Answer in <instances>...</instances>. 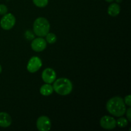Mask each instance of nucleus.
<instances>
[{
  "label": "nucleus",
  "instance_id": "nucleus-1",
  "mask_svg": "<svg viewBox=\"0 0 131 131\" xmlns=\"http://www.w3.org/2000/svg\"><path fill=\"white\" fill-rule=\"evenodd\" d=\"M106 109L111 115L120 117L126 112V106L124 99L120 97L110 99L106 104Z\"/></svg>",
  "mask_w": 131,
  "mask_h": 131
},
{
  "label": "nucleus",
  "instance_id": "nucleus-2",
  "mask_svg": "<svg viewBox=\"0 0 131 131\" xmlns=\"http://www.w3.org/2000/svg\"><path fill=\"white\" fill-rule=\"evenodd\" d=\"M53 83V90L60 95H67L72 91V83L67 78H59L55 80Z\"/></svg>",
  "mask_w": 131,
  "mask_h": 131
},
{
  "label": "nucleus",
  "instance_id": "nucleus-3",
  "mask_svg": "<svg viewBox=\"0 0 131 131\" xmlns=\"http://www.w3.org/2000/svg\"><path fill=\"white\" fill-rule=\"evenodd\" d=\"M50 24L48 20L44 17H38L33 24L35 34L39 37H45L49 32Z\"/></svg>",
  "mask_w": 131,
  "mask_h": 131
},
{
  "label": "nucleus",
  "instance_id": "nucleus-4",
  "mask_svg": "<svg viewBox=\"0 0 131 131\" xmlns=\"http://www.w3.org/2000/svg\"><path fill=\"white\" fill-rule=\"evenodd\" d=\"M15 24V17L12 14H7L3 15L0 21L1 27L5 30H10Z\"/></svg>",
  "mask_w": 131,
  "mask_h": 131
},
{
  "label": "nucleus",
  "instance_id": "nucleus-5",
  "mask_svg": "<svg viewBox=\"0 0 131 131\" xmlns=\"http://www.w3.org/2000/svg\"><path fill=\"white\" fill-rule=\"evenodd\" d=\"M42 65V62L40 59L37 56L31 58L27 65V70L31 73H35L38 71Z\"/></svg>",
  "mask_w": 131,
  "mask_h": 131
},
{
  "label": "nucleus",
  "instance_id": "nucleus-6",
  "mask_svg": "<svg viewBox=\"0 0 131 131\" xmlns=\"http://www.w3.org/2000/svg\"><path fill=\"white\" fill-rule=\"evenodd\" d=\"M37 127L40 131H49L51 128L50 119L46 116H41L37 119Z\"/></svg>",
  "mask_w": 131,
  "mask_h": 131
},
{
  "label": "nucleus",
  "instance_id": "nucleus-7",
  "mask_svg": "<svg viewBox=\"0 0 131 131\" xmlns=\"http://www.w3.org/2000/svg\"><path fill=\"white\" fill-rule=\"evenodd\" d=\"M101 126L103 129L107 130H111L116 127V121L114 118L110 116H104L100 121Z\"/></svg>",
  "mask_w": 131,
  "mask_h": 131
},
{
  "label": "nucleus",
  "instance_id": "nucleus-8",
  "mask_svg": "<svg viewBox=\"0 0 131 131\" xmlns=\"http://www.w3.org/2000/svg\"><path fill=\"white\" fill-rule=\"evenodd\" d=\"M42 78L46 83L51 84L56 80V74L52 69L47 68L42 72Z\"/></svg>",
  "mask_w": 131,
  "mask_h": 131
},
{
  "label": "nucleus",
  "instance_id": "nucleus-9",
  "mask_svg": "<svg viewBox=\"0 0 131 131\" xmlns=\"http://www.w3.org/2000/svg\"><path fill=\"white\" fill-rule=\"evenodd\" d=\"M32 49L36 52H41L43 51L47 47V42L42 37L37 38L31 42Z\"/></svg>",
  "mask_w": 131,
  "mask_h": 131
},
{
  "label": "nucleus",
  "instance_id": "nucleus-10",
  "mask_svg": "<svg viewBox=\"0 0 131 131\" xmlns=\"http://www.w3.org/2000/svg\"><path fill=\"white\" fill-rule=\"evenodd\" d=\"M12 124V118L10 115L6 113H0V127H8Z\"/></svg>",
  "mask_w": 131,
  "mask_h": 131
},
{
  "label": "nucleus",
  "instance_id": "nucleus-11",
  "mask_svg": "<svg viewBox=\"0 0 131 131\" xmlns=\"http://www.w3.org/2000/svg\"><path fill=\"white\" fill-rule=\"evenodd\" d=\"M120 12V6L117 3H112L109 6L107 13L112 17H115L118 15Z\"/></svg>",
  "mask_w": 131,
  "mask_h": 131
},
{
  "label": "nucleus",
  "instance_id": "nucleus-12",
  "mask_svg": "<svg viewBox=\"0 0 131 131\" xmlns=\"http://www.w3.org/2000/svg\"><path fill=\"white\" fill-rule=\"evenodd\" d=\"M53 91L54 90L52 86H51L50 84H47V83L43 84L40 89V92L43 96L50 95L52 94Z\"/></svg>",
  "mask_w": 131,
  "mask_h": 131
},
{
  "label": "nucleus",
  "instance_id": "nucleus-13",
  "mask_svg": "<svg viewBox=\"0 0 131 131\" xmlns=\"http://www.w3.org/2000/svg\"><path fill=\"white\" fill-rule=\"evenodd\" d=\"M46 42H47L49 43H50V44H52V43H55L56 40H57L56 36L52 33H49H49L46 35Z\"/></svg>",
  "mask_w": 131,
  "mask_h": 131
},
{
  "label": "nucleus",
  "instance_id": "nucleus-14",
  "mask_svg": "<svg viewBox=\"0 0 131 131\" xmlns=\"http://www.w3.org/2000/svg\"><path fill=\"white\" fill-rule=\"evenodd\" d=\"M33 2L38 7L43 8L47 6L49 0H33Z\"/></svg>",
  "mask_w": 131,
  "mask_h": 131
},
{
  "label": "nucleus",
  "instance_id": "nucleus-15",
  "mask_svg": "<svg viewBox=\"0 0 131 131\" xmlns=\"http://www.w3.org/2000/svg\"><path fill=\"white\" fill-rule=\"evenodd\" d=\"M128 120L124 117H121L116 121V124L120 127H125L128 125Z\"/></svg>",
  "mask_w": 131,
  "mask_h": 131
},
{
  "label": "nucleus",
  "instance_id": "nucleus-16",
  "mask_svg": "<svg viewBox=\"0 0 131 131\" xmlns=\"http://www.w3.org/2000/svg\"><path fill=\"white\" fill-rule=\"evenodd\" d=\"M8 8L6 5L1 4L0 5V15H5L7 13Z\"/></svg>",
  "mask_w": 131,
  "mask_h": 131
},
{
  "label": "nucleus",
  "instance_id": "nucleus-17",
  "mask_svg": "<svg viewBox=\"0 0 131 131\" xmlns=\"http://www.w3.org/2000/svg\"><path fill=\"white\" fill-rule=\"evenodd\" d=\"M25 37L28 40H32L34 38V35L31 31H27L25 33Z\"/></svg>",
  "mask_w": 131,
  "mask_h": 131
},
{
  "label": "nucleus",
  "instance_id": "nucleus-18",
  "mask_svg": "<svg viewBox=\"0 0 131 131\" xmlns=\"http://www.w3.org/2000/svg\"><path fill=\"white\" fill-rule=\"evenodd\" d=\"M124 102H125V105L128 106L129 107L131 106V99H130V95H128L127 96L125 97V99L124 100Z\"/></svg>",
  "mask_w": 131,
  "mask_h": 131
},
{
  "label": "nucleus",
  "instance_id": "nucleus-19",
  "mask_svg": "<svg viewBox=\"0 0 131 131\" xmlns=\"http://www.w3.org/2000/svg\"><path fill=\"white\" fill-rule=\"evenodd\" d=\"M126 115H127V119L128 120L129 122H131V108L129 107V108L128 109L127 111Z\"/></svg>",
  "mask_w": 131,
  "mask_h": 131
},
{
  "label": "nucleus",
  "instance_id": "nucleus-20",
  "mask_svg": "<svg viewBox=\"0 0 131 131\" xmlns=\"http://www.w3.org/2000/svg\"><path fill=\"white\" fill-rule=\"evenodd\" d=\"M106 1H107V2H109V3H111V2H113V1H115V0H105Z\"/></svg>",
  "mask_w": 131,
  "mask_h": 131
},
{
  "label": "nucleus",
  "instance_id": "nucleus-21",
  "mask_svg": "<svg viewBox=\"0 0 131 131\" xmlns=\"http://www.w3.org/2000/svg\"><path fill=\"white\" fill-rule=\"evenodd\" d=\"M116 2H117V3L122 2V0H116Z\"/></svg>",
  "mask_w": 131,
  "mask_h": 131
},
{
  "label": "nucleus",
  "instance_id": "nucleus-22",
  "mask_svg": "<svg viewBox=\"0 0 131 131\" xmlns=\"http://www.w3.org/2000/svg\"><path fill=\"white\" fill-rule=\"evenodd\" d=\"M1 71H2V67H1V65H0V74H1Z\"/></svg>",
  "mask_w": 131,
  "mask_h": 131
}]
</instances>
